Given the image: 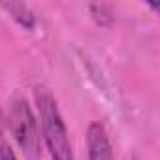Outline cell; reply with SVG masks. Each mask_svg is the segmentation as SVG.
Instances as JSON below:
<instances>
[{"mask_svg":"<svg viewBox=\"0 0 160 160\" xmlns=\"http://www.w3.org/2000/svg\"><path fill=\"white\" fill-rule=\"evenodd\" d=\"M36 108H38V121H40V134L42 139L51 154L53 160H75L73 149L70 143V136L60 115L58 104L55 96L45 87L34 89Z\"/></svg>","mask_w":160,"mask_h":160,"instance_id":"6da1fadb","label":"cell"},{"mask_svg":"<svg viewBox=\"0 0 160 160\" xmlns=\"http://www.w3.org/2000/svg\"><path fill=\"white\" fill-rule=\"evenodd\" d=\"M8 126H10L17 145L21 147L23 154L28 160H38L42 154L40 124H38V119H36L30 104L27 102V98L15 96L12 100V106L8 111Z\"/></svg>","mask_w":160,"mask_h":160,"instance_id":"7a4b0ae2","label":"cell"},{"mask_svg":"<svg viewBox=\"0 0 160 160\" xmlns=\"http://www.w3.org/2000/svg\"><path fill=\"white\" fill-rule=\"evenodd\" d=\"M87 152L89 160H113V147L108 130L102 122H91L87 128Z\"/></svg>","mask_w":160,"mask_h":160,"instance_id":"3957f363","label":"cell"},{"mask_svg":"<svg viewBox=\"0 0 160 160\" xmlns=\"http://www.w3.org/2000/svg\"><path fill=\"white\" fill-rule=\"evenodd\" d=\"M0 8H2L19 27H23L27 30H32L36 27V15L27 4H23V2H2Z\"/></svg>","mask_w":160,"mask_h":160,"instance_id":"277c9868","label":"cell"},{"mask_svg":"<svg viewBox=\"0 0 160 160\" xmlns=\"http://www.w3.org/2000/svg\"><path fill=\"white\" fill-rule=\"evenodd\" d=\"M89 10H91V13H92V17L96 19L98 25H102V27L111 25L113 15H106V12H111L109 6H106V4H92V6H89Z\"/></svg>","mask_w":160,"mask_h":160,"instance_id":"5b68a950","label":"cell"},{"mask_svg":"<svg viewBox=\"0 0 160 160\" xmlns=\"http://www.w3.org/2000/svg\"><path fill=\"white\" fill-rule=\"evenodd\" d=\"M0 160H17L8 138H6V132H0Z\"/></svg>","mask_w":160,"mask_h":160,"instance_id":"8992f818","label":"cell"},{"mask_svg":"<svg viewBox=\"0 0 160 160\" xmlns=\"http://www.w3.org/2000/svg\"><path fill=\"white\" fill-rule=\"evenodd\" d=\"M0 132H6V117L2 113V108H0Z\"/></svg>","mask_w":160,"mask_h":160,"instance_id":"52a82bcc","label":"cell"}]
</instances>
